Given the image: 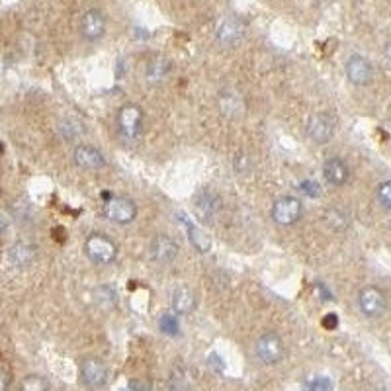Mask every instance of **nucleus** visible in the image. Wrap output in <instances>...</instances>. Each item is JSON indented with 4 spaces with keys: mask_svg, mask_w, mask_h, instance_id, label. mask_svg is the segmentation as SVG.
<instances>
[{
    "mask_svg": "<svg viewBox=\"0 0 391 391\" xmlns=\"http://www.w3.org/2000/svg\"><path fill=\"white\" fill-rule=\"evenodd\" d=\"M117 252L120 249L116 241L104 233H90L84 241V255L94 264H112L117 258Z\"/></svg>",
    "mask_w": 391,
    "mask_h": 391,
    "instance_id": "nucleus-1",
    "label": "nucleus"
},
{
    "mask_svg": "<svg viewBox=\"0 0 391 391\" xmlns=\"http://www.w3.org/2000/svg\"><path fill=\"white\" fill-rule=\"evenodd\" d=\"M356 303H358V309L362 315L370 317V319H378L387 309V295L380 286L370 284L358 290Z\"/></svg>",
    "mask_w": 391,
    "mask_h": 391,
    "instance_id": "nucleus-2",
    "label": "nucleus"
},
{
    "mask_svg": "<svg viewBox=\"0 0 391 391\" xmlns=\"http://www.w3.org/2000/svg\"><path fill=\"white\" fill-rule=\"evenodd\" d=\"M270 215L274 219L276 225L280 227H292L302 219L303 215V204L297 196H280L276 198Z\"/></svg>",
    "mask_w": 391,
    "mask_h": 391,
    "instance_id": "nucleus-3",
    "label": "nucleus"
},
{
    "mask_svg": "<svg viewBox=\"0 0 391 391\" xmlns=\"http://www.w3.org/2000/svg\"><path fill=\"white\" fill-rule=\"evenodd\" d=\"M255 356L260 364L274 366L284 358V340L274 331H267L255 342Z\"/></svg>",
    "mask_w": 391,
    "mask_h": 391,
    "instance_id": "nucleus-4",
    "label": "nucleus"
},
{
    "mask_svg": "<svg viewBox=\"0 0 391 391\" xmlns=\"http://www.w3.org/2000/svg\"><path fill=\"white\" fill-rule=\"evenodd\" d=\"M143 120L145 114L137 104H125L117 110L116 124L117 132L124 137L125 141H135L139 139V135L143 132Z\"/></svg>",
    "mask_w": 391,
    "mask_h": 391,
    "instance_id": "nucleus-5",
    "label": "nucleus"
},
{
    "mask_svg": "<svg viewBox=\"0 0 391 391\" xmlns=\"http://www.w3.org/2000/svg\"><path fill=\"white\" fill-rule=\"evenodd\" d=\"M102 214L106 215L110 222L125 225L137 217V204L127 196H110L102 204Z\"/></svg>",
    "mask_w": 391,
    "mask_h": 391,
    "instance_id": "nucleus-6",
    "label": "nucleus"
},
{
    "mask_svg": "<svg viewBox=\"0 0 391 391\" xmlns=\"http://www.w3.org/2000/svg\"><path fill=\"white\" fill-rule=\"evenodd\" d=\"M108 376H110V370L104 360L100 358H94V356H89V358H82L79 364V378L80 382L84 383L90 390H100L104 387L108 382Z\"/></svg>",
    "mask_w": 391,
    "mask_h": 391,
    "instance_id": "nucleus-7",
    "label": "nucleus"
},
{
    "mask_svg": "<svg viewBox=\"0 0 391 391\" xmlns=\"http://www.w3.org/2000/svg\"><path fill=\"white\" fill-rule=\"evenodd\" d=\"M245 32H247V26H245L243 18L235 16V14H227L215 26V39L223 47H235L243 41Z\"/></svg>",
    "mask_w": 391,
    "mask_h": 391,
    "instance_id": "nucleus-8",
    "label": "nucleus"
},
{
    "mask_svg": "<svg viewBox=\"0 0 391 391\" xmlns=\"http://www.w3.org/2000/svg\"><path fill=\"white\" fill-rule=\"evenodd\" d=\"M335 129H337L335 120L329 114H325V112H315V114H312V116L307 117V124H305V134H307V137L313 143H317V145L329 143L333 139V135H335Z\"/></svg>",
    "mask_w": 391,
    "mask_h": 391,
    "instance_id": "nucleus-9",
    "label": "nucleus"
},
{
    "mask_svg": "<svg viewBox=\"0 0 391 391\" xmlns=\"http://www.w3.org/2000/svg\"><path fill=\"white\" fill-rule=\"evenodd\" d=\"M222 210V196L214 188H204L196 194L194 214L202 223H212Z\"/></svg>",
    "mask_w": 391,
    "mask_h": 391,
    "instance_id": "nucleus-10",
    "label": "nucleus"
},
{
    "mask_svg": "<svg viewBox=\"0 0 391 391\" xmlns=\"http://www.w3.org/2000/svg\"><path fill=\"white\" fill-rule=\"evenodd\" d=\"M178 243L170 235L157 233L149 243V258L160 267L172 264L178 257Z\"/></svg>",
    "mask_w": 391,
    "mask_h": 391,
    "instance_id": "nucleus-11",
    "label": "nucleus"
},
{
    "mask_svg": "<svg viewBox=\"0 0 391 391\" xmlns=\"http://www.w3.org/2000/svg\"><path fill=\"white\" fill-rule=\"evenodd\" d=\"M80 36L84 37L86 41H100L102 37L106 36L108 30V20L104 16V12L98 8H90L82 14L80 18Z\"/></svg>",
    "mask_w": 391,
    "mask_h": 391,
    "instance_id": "nucleus-12",
    "label": "nucleus"
},
{
    "mask_svg": "<svg viewBox=\"0 0 391 391\" xmlns=\"http://www.w3.org/2000/svg\"><path fill=\"white\" fill-rule=\"evenodd\" d=\"M345 72L347 79L350 80V84L354 86H368L373 80V67L372 63L366 59L364 55H350L345 63Z\"/></svg>",
    "mask_w": 391,
    "mask_h": 391,
    "instance_id": "nucleus-13",
    "label": "nucleus"
},
{
    "mask_svg": "<svg viewBox=\"0 0 391 391\" xmlns=\"http://www.w3.org/2000/svg\"><path fill=\"white\" fill-rule=\"evenodd\" d=\"M72 160H75V165L80 170H89V172L106 169V157L102 155V151L96 149V147H92V145H86V143L75 147Z\"/></svg>",
    "mask_w": 391,
    "mask_h": 391,
    "instance_id": "nucleus-14",
    "label": "nucleus"
},
{
    "mask_svg": "<svg viewBox=\"0 0 391 391\" xmlns=\"http://www.w3.org/2000/svg\"><path fill=\"white\" fill-rule=\"evenodd\" d=\"M37 257V245L34 241L30 239H22V241H16L12 247L8 249L6 252V258H8V262L12 267H27V264H32Z\"/></svg>",
    "mask_w": 391,
    "mask_h": 391,
    "instance_id": "nucleus-15",
    "label": "nucleus"
},
{
    "mask_svg": "<svg viewBox=\"0 0 391 391\" xmlns=\"http://www.w3.org/2000/svg\"><path fill=\"white\" fill-rule=\"evenodd\" d=\"M323 177L329 182L331 186H345L350 178V169H348L347 160L340 157H331L323 162Z\"/></svg>",
    "mask_w": 391,
    "mask_h": 391,
    "instance_id": "nucleus-16",
    "label": "nucleus"
},
{
    "mask_svg": "<svg viewBox=\"0 0 391 391\" xmlns=\"http://www.w3.org/2000/svg\"><path fill=\"white\" fill-rule=\"evenodd\" d=\"M170 305H172V313L190 315L196 309V305H198V297H196V293L190 288L180 286V288H177L174 292L170 293Z\"/></svg>",
    "mask_w": 391,
    "mask_h": 391,
    "instance_id": "nucleus-17",
    "label": "nucleus"
},
{
    "mask_svg": "<svg viewBox=\"0 0 391 391\" xmlns=\"http://www.w3.org/2000/svg\"><path fill=\"white\" fill-rule=\"evenodd\" d=\"M217 100H219V110L223 112V116L239 117L243 114L245 102L237 90H223Z\"/></svg>",
    "mask_w": 391,
    "mask_h": 391,
    "instance_id": "nucleus-18",
    "label": "nucleus"
},
{
    "mask_svg": "<svg viewBox=\"0 0 391 391\" xmlns=\"http://www.w3.org/2000/svg\"><path fill=\"white\" fill-rule=\"evenodd\" d=\"M169 71H170L169 59H167V57H162V55H155V57L149 59L147 67H145V77H147L149 82L157 84V82H160V80L169 75Z\"/></svg>",
    "mask_w": 391,
    "mask_h": 391,
    "instance_id": "nucleus-19",
    "label": "nucleus"
},
{
    "mask_svg": "<svg viewBox=\"0 0 391 391\" xmlns=\"http://www.w3.org/2000/svg\"><path fill=\"white\" fill-rule=\"evenodd\" d=\"M325 223L333 231H347L352 223V217H350V212L347 207H329L325 212Z\"/></svg>",
    "mask_w": 391,
    "mask_h": 391,
    "instance_id": "nucleus-20",
    "label": "nucleus"
},
{
    "mask_svg": "<svg viewBox=\"0 0 391 391\" xmlns=\"http://www.w3.org/2000/svg\"><path fill=\"white\" fill-rule=\"evenodd\" d=\"M180 219H182L184 227H186L188 239H190V243L194 245V249L200 250V252H210V249H212V239H210V237H207L202 229H198V227H196L194 223L190 222V219L182 217V215H180Z\"/></svg>",
    "mask_w": 391,
    "mask_h": 391,
    "instance_id": "nucleus-21",
    "label": "nucleus"
},
{
    "mask_svg": "<svg viewBox=\"0 0 391 391\" xmlns=\"http://www.w3.org/2000/svg\"><path fill=\"white\" fill-rule=\"evenodd\" d=\"M57 129H59V134L65 139H77L84 132L82 124H80L79 120H75V117H61L59 124H57Z\"/></svg>",
    "mask_w": 391,
    "mask_h": 391,
    "instance_id": "nucleus-22",
    "label": "nucleus"
},
{
    "mask_svg": "<svg viewBox=\"0 0 391 391\" xmlns=\"http://www.w3.org/2000/svg\"><path fill=\"white\" fill-rule=\"evenodd\" d=\"M159 329L167 337H177L178 333H180V321H178L177 313H162L159 319Z\"/></svg>",
    "mask_w": 391,
    "mask_h": 391,
    "instance_id": "nucleus-23",
    "label": "nucleus"
},
{
    "mask_svg": "<svg viewBox=\"0 0 391 391\" xmlns=\"http://www.w3.org/2000/svg\"><path fill=\"white\" fill-rule=\"evenodd\" d=\"M94 300H96L102 307H106V309H112L114 305H116V292H114V288H110V286H100L96 292H94Z\"/></svg>",
    "mask_w": 391,
    "mask_h": 391,
    "instance_id": "nucleus-24",
    "label": "nucleus"
},
{
    "mask_svg": "<svg viewBox=\"0 0 391 391\" xmlns=\"http://www.w3.org/2000/svg\"><path fill=\"white\" fill-rule=\"evenodd\" d=\"M376 202L380 204L383 212L391 210V180H383L380 186L376 188Z\"/></svg>",
    "mask_w": 391,
    "mask_h": 391,
    "instance_id": "nucleus-25",
    "label": "nucleus"
},
{
    "mask_svg": "<svg viewBox=\"0 0 391 391\" xmlns=\"http://www.w3.org/2000/svg\"><path fill=\"white\" fill-rule=\"evenodd\" d=\"M233 170L237 172V174H249L250 170H252V159H250L249 153L245 151H239L235 157H233Z\"/></svg>",
    "mask_w": 391,
    "mask_h": 391,
    "instance_id": "nucleus-26",
    "label": "nucleus"
},
{
    "mask_svg": "<svg viewBox=\"0 0 391 391\" xmlns=\"http://www.w3.org/2000/svg\"><path fill=\"white\" fill-rule=\"evenodd\" d=\"M170 391H188V373L184 368H174L170 372Z\"/></svg>",
    "mask_w": 391,
    "mask_h": 391,
    "instance_id": "nucleus-27",
    "label": "nucleus"
},
{
    "mask_svg": "<svg viewBox=\"0 0 391 391\" xmlns=\"http://www.w3.org/2000/svg\"><path fill=\"white\" fill-rule=\"evenodd\" d=\"M20 391H49V385H47V382L41 376L32 373V376L24 378V382L20 385Z\"/></svg>",
    "mask_w": 391,
    "mask_h": 391,
    "instance_id": "nucleus-28",
    "label": "nucleus"
},
{
    "mask_svg": "<svg viewBox=\"0 0 391 391\" xmlns=\"http://www.w3.org/2000/svg\"><path fill=\"white\" fill-rule=\"evenodd\" d=\"M303 391H333V382L325 376H317L303 383Z\"/></svg>",
    "mask_w": 391,
    "mask_h": 391,
    "instance_id": "nucleus-29",
    "label": "nucleus"
},
{
    "mask_svg": "<svg viewBox=\"0 0 391 391\" xmlns=\"http://www.w3.org/2000/svg\"><path fill=\"white\" fill-rule=\"evenodd\" d=\"M300 190H302L305 196H309V198H319L321 194L319 184L313 182V180H303L302 184H300Z\"/></svg>",
    "mask_w": 391,
    "mask_h": 391,
    "instance_id": "nucleus-30",
    "label": "nucleus"
},
{
    "mask_svg": "<svg viewBox=\"0 0 391 391\" xmlns=\"http://www.w3.org/2000/svg\"><path fill=\"white\" fill-rule=\"evenodd\" d=\"M315 290H319V292H317V295H319L323 302H333V300H335V297H333V293H331V290L325 284L317 282V284H315Z\"/></svg>",
    "mask_w": 391,
    "mask_h": 391,
    "instance_id": "nucleus-31",
    "label": "nucleus"
},
{
    "mask_svg": "<svg viewBox=\"0 0 391 391\" xmlns=\"http://www.w3.org/2000/svg\"><path fill=\"white\" fill-rule=\"evenodd\" d=\"M10 387V373L0 366V391H8Z\"/></svg>",
    "mask_w": 391,
    "mask_h": 391,
    "instance_id": "nucleus-32",
    "label": "nucleus"
},
{
    "mask_svg": "<svg viewBox=\"0 0 391 391\" xmlns=\"http://www.w3.org/2000/svg\"><path fill=\"white\" fill-rule=\"evenodd\" d=\"M127 391H151V387L147 383L137 382V380H132L129 385H127Z\"/></svg>",
    "mask_w": 391,
    "mask_h": 391,
    "instance_id": "nucleus-33",
    "label": "nucleus"
},
{
    "mask_svg": "<svg viewBox=\"0 0 391 391\" xmlns=\"http://www.w3.org/2000/svg\"><path fill=\"white\" fill-rule=\"evenodd\" d=\"M337 323H338L337 315H335V313H331V315H327V317L323 319V327H325V329H335V327H337Z\"/></svg>",
    "mask_w": 391,
    "mask_h": 391,
    "instance_id": "nucleus-34",
    "label": "nucleus"
},
{
    "mask_svg": "<svg viewBox=\"0 0 391 391\" xmlns=\"http://www.w3.org/2000/svg\"><path fill=\"white\" fill-rule=\"evenodd\" d=\"M6 225H8V222H6V217L0 214V231H4V229H6Z\"/></svg>",
    "mask_w": 391,
    "mask_h": 391,
    "instance_id": "nucleus-35",
    "label": "nucleus"
}]
</instances>
